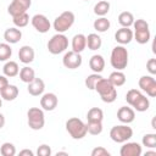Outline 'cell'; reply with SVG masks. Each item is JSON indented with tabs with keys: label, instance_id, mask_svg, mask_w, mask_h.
I'll return each mask as SVG.
<instances>
[{
	"label": "cell",
	"instance_id": "obj_1",
	"mask_svg": "<svg viewBox=\"0 0 156 156\" xmlns=\"http://www.w3.org/2000/svg\"><path fill=\"white\" fill-rule=\"evenodd\" d=\"M101 100L106 104H111L117 99V90L107 78H100L95 85V89Z\"/></svg>",
	"mask_w": 156,
	"mask_h": 156
},
{
	"label": "cell",
	"instance_id": "obj_2",
	"mask_svg": "<svg viewBox=\"0 0 156 156\" xmlns=\"http://www.w3.org/2000/svg\"><path fill=\"white\" fill-rule=\"evenodd\" d=\"M128 57L129 54L124 45H117L111 51L110 63L116 71H123L128 66Z\"/></svg>",
	"mask_w": 156,
	"mask_h": 156
},
{
	"label": "cell",
	"instance_id": "obj_3",
	"mask_svg": "<svg viewBox=\"0 0 156 156\" xmlns=\"http://www.w3.org/2000/svg\"><path fill=\"white\" fill-rule=\"evenodd\" d=\"M66 130L72 136V139H76V140L83 139L87 135L85 123L78 117H71L66 121Z\"/></svg>",
	"mask_w": 156,
	"mask_h": 156
},
{
	"label": "cell",
	"instance_id": "obj_4",
	"mask_svg": "<svg viewBox=\"0 0 156 156\" xmlns=\"http://www.w3.org/2000/svg\"><path fill=\"white\" fill-rule=\"evenodd\" d=\"M46 48L50 54L58 55V54L66 51V49L68 48V38L63 33H56L55 35H52L49 39Z\"/></svg>",
	"mask_w": 156,
	"mask_h": 156
},
{
	"label": "cell",
	"instance_id": "obj_5",
	"mask_svg": "<svg viewBox=\"0 0 156 156\" xmlns=\"http://www.w3.org/2000/svg\"><path fill=\"white\" fill-rule=\"evenodd\" d=\"M132 136H133V129L128 124H124V123L113 126L110 130L111 140L115 143H118V144H123V143L128 141Z\"/></svg>",
	"mask_w": 156,
	"mask_h": 156
},
{
	"label": "cell",
	"instance_id": "obj_6",
	"mask_svg": "<svg viewBox=\"0 0 156 156\" xmlns=\"http://www.w3.org/2000/svg\"><path fill=\"white\" fill-rule=\"evenodd\" d=\"M27 122L30 129L40 130L45 124L44 110L39 107H30L27 111Z\"/></svg>",
	"mask_w": 156,
	"mask_h": 156
},
{
	"label": "cell",
	"instance_id": "obj_7",
	"mask_svg": "<svg viewBox=\"0 0 156 156\" xmlns=\"http://www.w3.org/2000/svg\"><path fill=\"white\" fill-rule=\"evenodd\" d=\"M74 21H76V16L72 11H63L60 16L55 18L52 26L57 33H65L73 26Z\"/></svg>",
	"mask_w": 156,
	"mask_h": 156
},
{
	"label": "cell",
	"instance_id": "obj_8",
	"mask_svg": "<svg viewBox=\"0 0 156 156\" xmlns=\"http://www.w3.org/2000/svg\"><path fill=\"white\" fill-rule=\"evenodd\" d=\"M82 62H83V58H82L80 54L76 52L73 50L67 51L63 55V57H62V63L68 69H77V68H79L82 66Z\"/></svg>",
	"mask_w": 156,
	"mask_h": 156
},
{
	"label": "cell",
	"instance_id": "obj_9",
	"mask_svg": "<svg viewBox=\"0 0 156 156\" xmlns=\"http://www.w3.org/2000/svg\"><path fill=\"white\" fill-rule=\"evenodd\" d=\"M30 23L32 26L34 27V29L38 32V33H48L51 28V23L49 21V18L45 16V15H41V13H37L34 15L32 18H30Z\"/></svg>",
	"mask_w": 156,
	"mask_h": 156
},
{
	"label": "cell",
	"instance_id": "obj_10",
	"mask_svg": "<svg viewBox=\"0 0 156 156\" xmlns=\"http://www.w3.org/2000/svg\"><path fill=\"white\" fill-rule=\"evenodd\" d=\"M139 88L145 91L150 98L156 96V80L152 76H141L138 82Z\"/></svg>",
	"mask_w": 156,
	"mask_h": 156
},
{
	"label": "cell",
	"instance_id": "obj_11",
	"mask_svg": "<svg viewBox=\"0 0 156 156\" xmlns=\"http://www.w3.org/2000/svg\"><path fill=\"white\" fill-rule=\"evenodd\" d=\"M30 5H32V0H12L7 7V12L13 17V16L27 12Z\"/></svg>",
	"mask_w": 156,
	"mask_h": 156
},
{
	"label": "cell",
	"instance_id": "obj_12",
	"mask_svg": "<svg viewBox=\"0 0 156 156\" xmlns=\"http://www.w3.org/2000/svg\"><path fill=\"white\" fill-rule=\"evenodd\" d=\"M143 152L140 144L135 141H126L121 146L119 155L121 156H140Z\"/></svg>",
	"mask_w": 156,
	"mask_h": 156
},
{
	"label": "cell",
	"instance_id": "obj_13",
	"mask_svg": "<svg viewBox=\"0 0 156 156\" xmlns=\"http://www.w3.org/2000/svg\"><path fill=\"white\" fill-rule=\"evenodd\" d=\"M58 99L54 93H45L40 98V107L44 111H54L57 107Z\"/></svg>",
	"mask_w": 156,
	"mask_h": 156
},
{
	"label": "cell",
	"instance_id": "obj_14",
	"mask_svg": "<svg viewBox=\"0 0 156 156\" xmlns=\"http://www.w3.org/2000/svg\"><path fill=\"white\" fill-rule=\"evenodd\" d=\"M117 118L124 124H129L135 119V111L129 106H122L117 111Z\"/></svg>",
	"mask_w": 156,
	"mask_h": 156
},
{
	"label": "cell",
	"instance_id": "obj_15",
	"mask_svg": "<svg viewBox=\"0 0 156 156\" xmlns=\"http://www.w3.org/2000/svg\"><path fill=\"white\" fill-rule=\"evenodd\" d=\"M115 40L119 45L129 44L133 40V30L129 29L128 27H122V28L117 29V32L115 33Z\"/></svg>",
	"mask_w": 156,
	"mask_h": 156
},
{
	"label": "cell",
	"instance_id": "obj_16",
	"mask_svg": "<svg viewBox=\"0 0 156 156\" xmlns=\"http://www.w3.org/2000/svg\"><path fill=\"white\" fill-rule=\"evenodd\" d=\"M27 90L28 93L32 95V96H40L44 94V90H45V83L41 78H34L30 83H28V87H27Z\"/></svg>",
	"mask_w": 156,
	"mask_h": 156
},
{
	"label": "cell",
	"instance_id": "obj_17",
	"mask_svg": "<svg viewBox=\"0 0 156 156\" xmlns=\"http://www.w3.org/2000/svg\"><path fill=\"white\" fill-rule=\"evenodd\" d=\"M34 57H35V52H34V49L29 45H23L18 50V58L22 63L24 65H28L30 62L34 61Z\"/></svg>",
	"mask_w": 156,
	"mask_h": 156
},
{
	"label": "cell",
	"instance_id": "obj_18",
	"mask_svg": "<svg viewBox=\"0 0 156 156\" xmlns=\"http://www.w3.org/2000/svg\"><path fill=\"white\" fill-rule=\"evenodd\" d=\"M21 38H22V32L17 27L7 28L4 32V39L9 44H16V43H18L21 40Z\"/></svg>",
	"mask_w": 156,
	"mask_h": 156
},
{
	"label": "cell",
	"instance_id": "obj_19",
	"mask_svg": "<svg viewBox=\"0 0 156 156\" xmlns=\"http://www.w3.org/2000/svg\"><path fill=\"white\" fill-rule=\"evenodd\" d=\"M89 67L94 73H101L105 68V60L101 55H93L89 60Z\"/></svg>",
	"mask_w": 156,
	"mask_h": 156
},
{
	"label": "cell",
	"instance_id": "obj_20",
	"mask_svg": "<svg viewBox=\"0 0 156 156\" xmlns=\"http://www.w3.org/2000/svg\"><path fill=\"white\" fill-rule=\"evenodd\" d=\"M18 88L13 84H9L6 85L4 89L0 90V96L2 98V100L6 101H13L17 96H18Z\"/></svg>",
	"mask_w": 156,
	"mask_h": 156
},
{
	"label": "cell",
	"instance_id": "obj_21",
	"mask_svg": "<svg viewBox=\"0 0 156 156\" xmlns=\"http://www.w3.org/2000/svg\"><path fill=\"white\" fill-rule=\"evenodd\" d=\"M85 48H87V37L82 33L76 34L72 38V50L80 54Z\"/></svg>",
	"mask_w": 156,
	"mask_h": 156
},
{
	"label": "cell",
	"instance_id": "obj_22",
	"mask_svg": "<svg viewBox=\"0 0 156 156\" xmlns=\"http://www.w3.org/2000/svg\"><path fill=\"white\" fill-rule=\"evenodd\" d=\"M2 72H4V76H6L7 78H13L16 77L18 73H20V67H18V63L15 62V61H6L4 67H2Z\"/></svg>",
	"mask_w": 156,
	"mask_h": 156
},
{
	"label": "cell",
	"instance_id": "obj_23",
	"mask_svg": "<svg viewBox=\"0 0 156 156\" xmlns=\"http://www.w3.org/2000/svg\"><path fill=\"white\" fill-rule=\"evenodd\" d=\"M130 107H132L134 111L145 112V111H147L149 107H150V100H149V98H146L144 94H141V95L135 100V102H134Z\"/></svg>",
	"mask_w": 156,
	"mask_h": 156
},
{
	"label": "cell",
	"instance_id": "obj_24",
	"mask_svg": "<svg viewBox=\"0 0 156 156\" xmlns=\"http://www.w3.org/2000/svg\"><path fill=\"white\" fill-rule=\"evenodd\" d=\"M101 45H102V40H101V38H100V35L98 33L88 34V37H87V46H88L89 50L95 51V50L100 49Z\"/></svg>",
	"mask_w": 156,
	"mask_h": 156
},
{
	"label": "cell",
	"instance_id": "obj_25",
	"mask_svg": "<svg viewBox=\"0 0 156 156\" xmlns=\"http://www.w3.org/2000/svg\"><path fill=\"white\" fill-rule=\"evenodd\" d=\"M107 79L111 82V84H112L115 88L122 87V85L126 83V80H127L126 74H124L122 71H115V72H112V73L108 76Z\"/></svg>",
	"mask_w": 156,
	"mask_h": 156
},
{
	"label": "cell",
	"instance_id": "obj_26",
	"mask_svg": "<svg viewBox=\"0 0 156 156\" xmlns=\"http://www.w3.org/2000/svg\"><path fill=\"white\" fill-rule=\"evenodd\" d=\"M151 38L150 29H141V30H134L133 32V39L138 44H146Z\"/></svg>",
	"mask_w": 156,
	"mask_h": 156
},
{
	"label": "cell",
	"instance_id": "obj_27",
	"mask_svg": "<svg viewBox=\"0 0 156 156\" xmlns=\"http://www.w3.org/2000/svg\"><path fill=\"white\" fill-rule=\"evenodd\" d=\"M93 26H94V29H95L98 33H105L106 30L110 29L111 23H110V21L104 16V17H99L98 20H95L94 23H93Z\"/></svg>",
	"mask_w": 156,
	"mask_h": 156
},
{
	"label": "cell",
	"instance_id": "obj_28",
	"mask_svg": "<svg viewBox=\"0 0 156 156\" xmlns=\"http://www.w3.org/2000/svg\"><path fill=\"white\" fill-rule=\"evenodd\" d=\"M20 79L23 82V83H30L34 78H35V72L32 67H28V66H24L23 68L20 69Z\"/></svg>",
	"mask_w": 156,
	"mask_h": 156
},
{
	"label": "cell",
	"instance_id": "obj_29",
	"mask_svg": "<svg viewBox=\"0 0 156 156\" xmlns=\"http://www.w3.org/2000/svg\"><path fill=\"white\" fill-rule=\"evenodd\" d=\"M110 7H111V5H110L108 1L101 0V1H99L98 4H95V6H94V13H95L96 16H99V17H104L105 15L108 13Z\"/></svg>",
	"mask_w": 156,
	"mask_h": 156
},
{
	"label": "cell",
	"instance_id": "obj_30",
	"mask_svg": "<svg viewBox=\"0 0 156 156\" xmlns=\"http://www.w3.org/2000/svg\"><path fill=\"white\" fill-rule=\"evenodd\" d=\"M87 127V133L90 135H99L102 132V122L99 121H88L85 123Z\"/></svg>",
	"mask_w": 156,
	"mask_h": 156
},
{
	"label": "cell",
	"instance_id": "obj_31",
	"mask_svg": "<svg viewBox=\"0 0 156 156\" xmlns=\"http://www.w3.org/2000/svg\"><path fill=\"white\" fill-rule=\"evenodd\" d=\"M133 22H134V16L132 12L129 11H123L118 15V23L122 26V27H130L133 26Z\"/></svg>",
	"mask_w": 156,
	"mask_h": 156
},
{
	"label": "cell",
	"instance_id": "obj_32",
	"mask_svg": "<svg viewBox=\"0 0 156 156\" xmlns=\"http://www.w3.org/2000/svg\"><path fill=\"white\" fill-rule=\"evenodd\" d=\"M87 119L88 121H99V122H102L104 119V112L101 108L99 107H91L88 113H87Z\"/></svg>",
	"mask_w": 156,
	"mask_h": 156
},
{
	"label": "cell",
	"instance_id": "obj_33",
	"mask_svg": "<svg viewBox=\"0 0 156 156\" xmlns=\"http://www.w3.org/2000/svg\"><path fill=\"white\" fill-rule=\"evenodd\" d=\"M12 22L17 28H23L29 23V15L27 12H24V13L13 16L12 17Z\"/></svg>",
	"mask_w": 156,
	"mask_h": 156
},
{
	"label": "cell",
	"instance_id": "obj_34",
	"mask_svg": "<svg viewBox=\"0 0 156 156\" xmlns=\"http://www.w3.org/2000/svg\"><path fill=\"white\" fill-rule=\"evenodd\" d=\"M12 55V49L9 43H0V61H9Z\"/></svg>",
	"mask_w": 156,
	"mask_h": 156
},
{
	"label": "cell",
	"instance_id": "obj_35",
	"mask_svg": "<svg viewBox=\"0 0 156 156\" xmlns=\"http://www.w3.org/2000/svg\"><path fill=\"white\" fill-rule=\"evenodd\" d=\"M100 78H102V77L100 76V73H91V74H89V76L85 78L84 84H85V87H87L89 90H94V89H95V85H96V83H98V80H99Z\"/></svg>",
	"mask_w": 156,
	"mask_h": 156
},
{
	"label": "cell",
	"instance_id": "obj_36",
	"mask_svg": "<svg viewBox=\"0 0 156 156\" xmlns=\"http://www.w3.org/2000/svg\"><path fill=\"white\" fill-rule=\"evenodd\" d=\"M0 154L2 156H15L16 155V147L12 143L6 141L0 146Z\"/></svg>",
	"mask_w": 156,
	"mask_h": 156
},
{
	"label": "cell",
	"instance_id": "obj_37",
	"mask_svg": "<svg viewBox=\"0 0 156 156\" xmlns=\"http://www.w3.org/2000/svg\"><path fill=\"white\" fill-rule=\"evenodd\" d=\"M143 145L149 147V149H155L156 147V134L155 133H147L143 136L141 140Z\"/></svg>",
	"mask_w": 156,
	"mask_h": 156
},
{
	"label": "cell",
	"instance_id": "obj_38",
	"mask_svg": "<svg viewBox=\"0 0 156 156\" xmlns=\"http://www.w3.org/2000/svg\"><path fill=\"white\" fill-rule=\"evenodd\" d=\"M133 27H134V30L149 29V23H147L145 20L139 18V20H134V22H133Z\"/></svg>",
	"mask_w": 156,
	"mask_h": 156
},
{
	"label": "cell",
	"instance_id": "obj_39",
	"mask_svg": "<svg viewBox=\"0 0 156 156\" xmlns=\"http://www.w3.org/2000/svg\"><path fill=\"white\" fill-rule=\"evenodd\" d=\"M37 155L38 156H50L51 155V147L46 144H41V145L38 146Z\"/></svg>",
	"mask_w": 156,
	"mask_h": 156
},
{
	"label": "cell",
	"instance_id": "obj_40",
	"mask_svg": "<svg viewBox=\"0 0 156 156\" xmlns=\"http://www.w3.org/2000/svg\"><path fill=\"white\" fill-rule=\"evenodd\" d=\"M110 151L105 149L104 146H96L91 150V156H110Z\"/></svg>",
	"mask_w": 156,
	"mask_h": 156
},
{
	"label": "cell",
	"instance_id": "obj_41",
	"mask_svg": "<svg viewBox=\"0 0 156 156\" xmlns=\"http://www.w3.org/2000/svg\"><path fill=\"white\" fill-rule=\"evenodd\" d=\"M146 69L149 71V73L151 76L156 74V58H150L146 62Z\"/></svg>",
	"mask_w": 156,
	"mask_h": 156
},
{
	"label": "cell",
	"instance_id": "obj_42",
	"mask_svg": "<svg viewBox=\"0 0 156 156\" xmlns=\"http://www.w3.org/2000/svg\"><path fill=\"white\" fill-rule=\"evenodd\" d=\"M10 83H9V79H7V77L6 76H0V90L1 89H4L6 85H9Z\"/></svg>",
	"mask_w": 156,
	"mask_h": 156
},
{
	"label": "cell",
	"instance_id": "obj_43",
	"mask_svg": "<svg viewBox=\"0 0 156 156\" xmlns=\"http://www.w3.org/2000/svg\"><path fill=\"white\" fill-rule=\"evenodd\" d=\"M20 156H34V152L29 149H23L20 151Z\"/></svg>",
	"mask_w": 156,
	"mask_h": 156
},
{
	"label": "cell",
	"instance_id": "obj_44",
	"mask_svg": "<svg viewBox=\"0 0 156 156\" xmlns=\"http://www.w3.org/2000/svg\"><path fill=\"white\" fill-rule=\"evenodd\" d=\"M5 126V116L2 113H0V129Z\"/></svg>",
	"mask_w": 156,
	"mask_h": 156
},
{
	"label": "cell",
	"instance_id": "obj_45",
	"mask_svg": "<svg viewBox=\"0 0 156 156\" xmlns=\"http://www.w3.org/2000/svg\"><path fill=\"white\" fill-rule=\"evenodd\" d=\"M61 155H65V156H68V154H67L66 151H58V152H56V156H61Z\"/></svg>",
	"mask_w": 156,
	"mask_h": 156
},
{
	"label": "cell",
	"instance_id": "obj_46",
	"mask_svg": "<svg viewBox=\"0 0 156 156\" xmlns=\"http://www.w3.org/2000/svg\"><path fill=\"white\" fill-rule=\"evenodd\" d=\"M150 155H154V156H155L156 152H155V151H146V152H145V156H150Z\"/></svg>",
	"mask_w": 156,
	"mask_h": 156
},
{
	"label": "cell",
	"instance_id": "obj_47",
	"mask_svg": "<svg viewBox=\"0 0 156 156\" xmlns=\"http://www.w3.org/2000/svg\"><path fill=\"white\" fill-rule=\"evenodd\" d=\"M1 106H2V98L0 96V108H1Z\"/></svg>",
	"mask_w": 156,
	"mask_h": 156
},
{
	"label": "cell",
	"instance_id": "obj_48",
	"mask_svg": "<svg viewBox=\"0 0 156 156\" xmlns=\"http://www.w3.org/2000/svg\"><path fill=\"white\" fill-rule=\"evenodd\" d=\"M85 1H88V0H85Z\"/></svg>",
	"mask_w": 156,
	"mask_h": 156
}]
</instances>
